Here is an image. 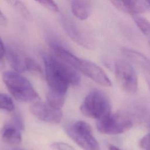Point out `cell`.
I'll return each instance as SVG.
<instances>
[{"label":"cell","instance_id":"cell-1","mask_svg":"<svg viewBox=\"0 0 150 150\" xmlns=\"http://www.w3.org/2000/svg\"><path fill=\"white\" fill-rule=\"evenodd\" d=\"M43 60L46 79L50 90L65 94L70 85L79 83V74L70 66L49 55H45Z\"/></svg>","mask_w":150,"mask_h":150},{"label":"cell","instance_id":"cell-2","mask_svg":"<svg viewBox=\"0 0 150 150\" xmlns=\"http://www.w3.org/2000/svg\"><path fill=\"white\" fill-rule=\"evenodd\" d=\"M2 81L12 96L18 101L29 102L39 98L30 81L16 71H4Z\"/></svg>","mask_w":150,"mask_h":150},{"label":"cell","instance_id":"cell-3","mask_svg":"<svg viewBox=\"0 0 150 150\" xmlns=\"http://www.w3.org/2000/svg\"><path fill=\"white\" fill-rule=\"evenodd\" d=\"M81 113L88 118L101 120L110 115L111 104L108 97L101 91L94 90L88 93L80 105Z\"/></svg>","mask_w":150,"mask_h":150},{"label":"cell","instance_id":"cell-4","mask_svg":"<svg viewBox=\"0 0 150 150\" xmlns=\"http://www.w3.org/2000/svg\"><path fill=\"white\" fill-rule=\"evenodd\" d=\"M67 135L84 150H100L98 141L93 135L90 125L84 121H77L66 128Z\"/></svg>","mask_w":150,"mask_h":150},{"label":"cell","instance_id":"cell-5","mask_svg":"<svg viewBox=\"0 0 150 150\" xmlns=\"http://www.w3.org/2000/svg\"><path fill=\"white\" fill-rule=\"evenodd\" d=\"M132 121L125 114L117 112L110 114L105 118L97 121V130L104 134L117 135L124 133L130 129Z\"/></svg>","mask_w":150,"mask_h":150},{"label":"cell","instance_id":"cell-6","mask_svg":"<svg viewBox=\"0 0 150 150\" xmlns=\"http://www.w3.org/2000/svg\"><path fill=\"white\" fill-rule=\"evenodd\" d=\"M115 74L117 80L127 93H135L138 89V78L134 67L128 62L119 60L115 63Z\"/></svg>","mask_w":150,"mask_h":150},{"label":"cell","instance_id":"cell-7","mask_svg":"<svg viewBox=\"0 0 150 150\" xmlns=\"http://www.w3.org/2000/svg\"><path fill=\"white\" fill-rule=\"evenodd\" d=\"M83 74L91 79L97 84L104 86H111V82L105 71L96 63L85 59L77 57L73 66Z\"/></svg>","mask_w":150,"mask_h":150},{"label":"cell","instance_id":"cell-8","mask_svg":"<svg viewBox=\"0 0 150 150\" xmlns=\"http://www.w3.org/2000/svg\"><path fill=\"white\" fill-rule=\"evenodd\" d=\"M30 111L39 120L52 124L59 123L62 118L61 110H56L45 103L36 102L30 106Z\"/></svg>","mask_w":150,"mask_h":150},{"label":"cell","instance_id":"cell-9","mask_svg":"<svg viewBox=\"0 0 150 150\" xmlns=\"http://www.w3.org/2000/svg\"><path fill=\"white\" fill-rule=\"evenodd\" d=\"M111 3L118 10L132 15L146 12L149 9L146 1H111Z\"/></svg>","mask_w":150,"mask_h":150},{"label":"cell","instance_id":"cell-10","mask_svg":"<svg viewBox=\"0 0 150 150\" xmlns=\"http://www.w3.org/2000/svg\"><path fill=\"white\" fill-rule=\"evenodd\" d=\"M1 138L9 145H18L22 142L21 130L12 122L5 124L1 129Z\"/></svg>","mask_w":150,"mask_h":150},{"label":"cell","instance_id":"cell-11","mask_svg":"<svg viewBox=\"0 0 150 150\" xmlns=\"http://www.w3.org/2000/svg\"><path fill=\"white\" fill-rule=\"evenodd\" d=\"M5 56L11 67L17 73H22L26 71L24 57L22 54L18 50L8 47L5 48Z\"/></svg>","mask_w":150,"mask_h":150},{"label":"cell","instance_id":"cell-12","mask_svg":"<svg viewBox=\"0 0 150 150\" xmlns=\"http://www.w3.org/2000/svg\"><path fill=\"white\" fill-rule=\"evenodd\" d=\"M124 54L135 64L142 69L145 76V78L149 81V62L148 59L142 53L129 49H124Z\"/></svg>","mask_w":150,"mask_h":150},{"label":"cell","instance_id":"cell-13","mask_svg":"<svg viewBox=\"0 0 150 150\" xmlns=\"http://www.w3.org/2000/svg\"><path fill=\"white\" fill-rule=\"evenodd\" d=\"M63 25L67 35L74 42L84 47L90 46V44L87 39L84 36L83 33L74 23L69 20L65 19L63 22Z\"/></svg>","mask_w":150,"mask_h":150},{"label":"cell","instance_id":"cell-14","mask_svg":"<svg viewBox=\"0 0 150 150\" xmlns=\"http://www.w3.org/2000/svg\"><path fill=\"white\" fill-rule=\"evenodd\" d=\"M71 9L73 14L80 20H85L91 11V2L89 1L79 0L71 1Z\"/></svg>","mask_w":150,"mask_h":150},{"label":"cell","instance_id":"cell-15","mask_svg":"<svg viewBox=\"0 0 150 150\" xmlns=\"http://www.w3.org/2000/svg\"><path fill=\"white\" fill-rule=\"evenodd\" d=\"M65 100V94H63L52 90H49L46 94V104L50 107L61 110Z\"/></svg>","mask_w":150,"mask_h":150},{"label":"cell","instance_id":"cell-16","mask_svg":"<svg viewBox=\"0 0 150 150\" xmlns=\"http://www.w3.org/2000/svg\"><path fill=\"white\" fill-rule=\"evenodd\" d=\"M0 109L9 112H12L15 109L13 100L6 94L0 93Z\"/></svg>","mask_w":150,"mask_h":150},{"label":"cell","instance_id":"cell-17","mask_svg":"<svg viewBox=\"0 0 150 150\" xmlns=\"http://www.w3.org/2000/svg\"><path fill=\"white\" fill-rule=\"evenodd\" d=\"M133 20L140 30L145 35L149 33V21L143 16L139 15L133 16Z\"/></svg>","mask_w":150,"mask_h":150},{"label":"cell","instance_id":"cell-18","mask_svg":"<svg viewBox=\"0 0 150 150\" xmlns=\"http://www.w3.org/2000/svg\"><path fill=\"white\" fill-rule=\"evenodd\" d=\"M25 65L26 70L37 74H41L42 73V69L40 66L38 62L30 57H25Z\"/></svg>","mask_w":150,"mask_h":150},{"label":"cell","instance_id":"cell-19","mask_svg":"<svg viewBox=\"0 0 150 150\" xmlns=\"http://www.w3.org/2000/svg\"><path fill=\"white\" fill-rule=\"evenodd\" d=\"M38 2L52 12H58L59 11L58 6L53 1H38Z\"/></svg>","mask_w":150,"mask_h":150},{"label":"cell","instance_id":"cell-20","mask_svg":"<svg viewBox=\"0 0 150 150\" xmlns=\"http://www.w3.org/2000/svg\"><path fill=\"white\" fill-rule=\"evenodd\" d=\"M50 147L53 150H75L69 144L62 142H56L51 144Z\"/></svg>","mask_w":150,"mask_h":150},{"label":"cell","instance_id":"cell-21","mask_svg":"<svg viewBox=\"0 0 150 150\" xmlns=\"http://www.w3.org/2000/svg\"><path fill=\"white\" fill-rule=\"evenodd\" d=\"M14 5L15 7L18 9L19 12L23 15V17L25 18H30V13L26 7L24 5V4L21 1H14Z\"/></svg>","mask_w":150,"mask_h":150},{"label":"cell","instance_id":"cell-22","mask_svg":"<svg viewBox=\"0 0 150 150\" xmlns=\"http://www.w3.org/2000/svg\"><path fill=\"white\" fill-rule=\"evenodd\" d=\"M12 123L15 126H16L21 131L23 130L24 128V124L22 118L20 114L16 112L13 114L12 120Z\"/></svg>","mask_w":150,"mask_h":150},{"label":"cell","instance_id":"cell-23","mask_svg":"<svg viewBox=\"0 0 150 150\" xmlns=\"http://www.w3.org/2000/svg\"><path fill=\"white\" fill-rule=\"evenodd\" d=\"M5 56V47L4 45L2 39L0 38V70L5 67L4 58Z\"/></svg>","mask_w":150,"mask_h":150},{"label":"cell","instance_id":"cell-24","mask_svg":"<svg viewBox=\"0 0 150 150\" xmlns=\"http://www.w3.org/2000/svg\"><path fill=\"white\" fill-rule=\"evenodd\" d=\"M139 145L144 150H149V134H146L140 139Z\"/></svg>","mask_w":150,"mask_h":150},{"label":"cell","instance_id":"cell-25","mask_svg":"<svg viewBox=\"0 0 150 150\" xmlns=\"http://www.w3.org/2000/svg\"><path fill=\"white\" fill-rule=\"evenodd\" d=\"M7 23L6 18L4 13L0 11V25H5Z\"/></svg>","mask_w":150,"mask_h":150},{"label":"cell","instance_id":"cell-26","mask_svg":"<svg viewBox=\"0 0 150 150\" xmlns=\"http://www.w3.org/2000/svg\"><path fill=\"white\" fill-rule=\"evenodd\" d=\"M108 149L109 150H121L117 146L114 145H109L108 146Z\"/></svg>","mask_w":150,"mask_h":150},{"label":"cell","instance_id":"cell-27","mask_svg":"<svg viewBox=\"0 0 150 150\" xmlns=\"http://www.w3.org/2000/svg\"><path fill=\"white\" fill-rule=\"evenodd\" d=\"M12 150H25V149H23L21 148H13Z\"/></svg>","mask_w":150,"mask_h":150}]
</instances>
